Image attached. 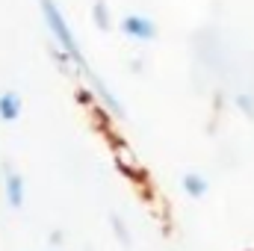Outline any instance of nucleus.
<instances>
[{"instance_id":"0eeeda50","label":"nucleus","mask_w":254,"mask_h":251,"mask_svg":"<svg viewBox=\"0 0 254 251\" xmlns=\"http://www.w3.org/2000/svg\"><path fill=\"white\" fill-rule=\"evenodd\" d=\"M184 189L190 192L192 198H204V192L210 187H207V181H204L198 172H187V175H184Z\"/></svg>"},{"instance_id":"423d86ee","label":"nucleus","mask_w":254,"mask_h":251,"mask_svg":"<svg viewBox=\"0 0 254 251\" xmlns=\"http://www.w3.org/2000/svg\"><path fill=\"white\" fill-rule=\"evenodd\" d=\"M92 86L98 89V98H101V101L107 104V110H110V113H113L116 119H125V110H122V104H119V101L113 98V92H110V89H107V86H104L101 80H95V77H92Z\"/></svg>"},{"instance_id":"f03ea898","label":"nucleus","mask_w":254,"mask_h":251,"mask_svg":"<svg viewBox=\"0 0 254 251\" xmlns=\"http://www.w3.org/2000/svg\"><path fill=\"white\" fill-rule=\"evenodd\" d=\"M119 27H122L125 36L136 39V42H151V39H157V24H154L151 18H145V15H125Z\"/></svg>"},{"instance_id":"7ed1b4c3","label":"nucleus","mask_w":254,"mask_h":251,"mask_svg":"<svg viewBox=\"0 0 254 251\" xmlns=\"http://www.w3.org/2000/svg\"><path fill=\"white\" fill-rule=\"evenodd\" d=\"M6 201L15 210L24 204V178L18 172H12V169H6Z\"/></svg>"},{"instance_id":"9d476101","label":"nucleus","mask_w":254,"mask_h":251,"mask_svg":"<svg viewBox=\"0 0 254 251\" xmlns=\"http://www.w3.org/2000/svg\"><path fill=\"white\" fill-rule=\"evenodd\" d=\"M240 107H243V110H246L249 116H254V107H252V101H249L246 95H240Z\"/></svg>"},{"instance_id":"20e7f679","label":"nucleus","mask_w":254,"mask_h":251,"mask_svg":"<svg viewBox=\"0 0 254 251\" xmlns=\"http://www.w3.org/2000/svg\"><path fill=\"white\" fill-rule=\"evenodd\" d=\"M116 157H119V163H122V172H127V178H133V181H139V178H142V166H139L136 154L127 148L125 142H119V145H116Z\"/></svg>"},{"instance_id":"1a4fd4ad","label":"nucleus","mask_w":254,"mask_h":251,"mask_svg":"<svg viewBox=\"0 0 254 251\" xmlns=\"http://www.w3.org/2000/svg\"><path fill=\"white\" fill-rule=\"evenodd\" d=\"M110 225H113L116 237L122 240V246H130V243H133V240H130V228L125 225V219H122V216H116V213H113V216H110Z\"/></svg>"},{"instance_id":"39448f33","label":"nucleus","mask_w":254,"mask_h":251,"mask_svg":"<svg viewBox=\"0 0 254 251\" xmlns=\"http://www.w3.org/2000/svg\"><path fill=\"white\" fill-rule=\"evenodd\" d=\"M18 116H21V95L3 92L0 95V122H15Z\"/></svg>"},{"instance_id":"6e6552de","label":"nucleus","mask_w":254,"mask_h":251,"mask_svg":"<svg viewBox=\"0 0 254 251\" xmlns=\"http://www.w3.org/2000/svg\"><path fill=\"white\" fill-rule=\"evenodd\" d=\"M92 15H95V24L101 27V30H110V9H107V0H98L95 6H92Z\"/></svg>"},{"instance_id":"f257e3e1","label":"nucleus","mask_w":254,"mask_h":251,"mask_svg":"<svg viewBox=\"0 0 254 251\" xmlns=\"http://www.w3.org/2000/svg\"><path fill=\"white\" fill-rule=\"evenodd\" d=\"M39 6H42V15H45L48 30H51L54 39H57V48H60L63 54H68V60L92 80V71H89V65L83 60V54H80V45H77V39H74V33H71V27H68V21H65L63 9L57 6V0H39Z\"/></svg>"}]
</instances>
